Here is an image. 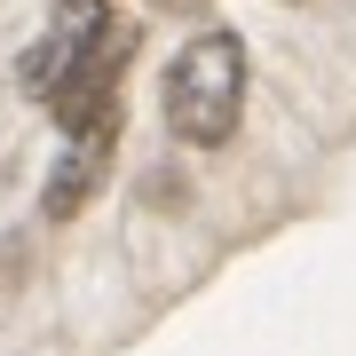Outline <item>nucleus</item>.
I'll use <instances>...</instances> for the list:
<instances>
[{
    "mask_svg": "<svg viewBox=\"0 0 356 356\" xmlns=\"http://www.w3.org/2000/svg\"><path fill=\"white\" fill-rule=\"evenodd\" d=\"M238 111H245V48L238 32H198L191 48L166 64V127L198 151L238 135Z\"/></svg>",
    "mask_w": 356,
    "mask_h": 356,
    "instance_id": "1",
    "label": "nucleus"
},
{
    "mask_svg": "<svg viewBox=\"0 0 356 356\" xmlns=\"http://www.w3.org/2000/svg\"><path fill=\"white\" fill-rule=\"evenodd\" d=\"M111 135H119V119H111V127H88V135H72L64 166H56V175H48V222H72L79 206L95 198L103 166H111Z\"/></svg>",
    "mask_w": 356,
    "mask_h": 356,
    "instance_id": "3",
    "label": "nucleus"
},
{
    "mask_svg": "<svg viewBox=\"0 0 356 356\" xmlns=\"http://www.w3.org/2000/svg\"><path fill=\"white\" fill-rule=\"evenodd\" d=\"M111 32V16H103V0H56V16H48V32H40V48L24 56V88L48 103L64 79L95 56V40Z\"/></svg>",
    "mask_w": 356,
    "mask_h": 356,
    "instance_id": "2",
    "label": "nucleus"
}]
</instances>
